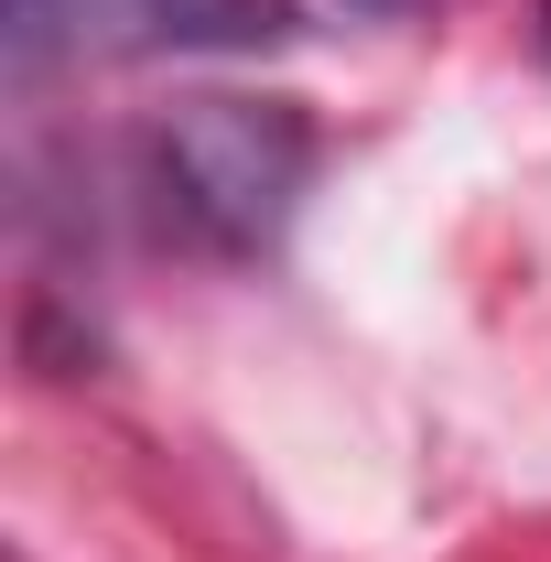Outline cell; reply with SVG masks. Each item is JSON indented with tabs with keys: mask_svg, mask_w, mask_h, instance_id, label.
I'll use <instances>...</instances> for the list:
<instances>
[{
	"mask_svg": "<svg viewBox=\"0 0 551 562\" xmlns=\"http://www.w3.org/2000/svg\"><path fill=\"white\" fill-rule=\"evenodd\" d=\"M314 184V131L281 98H184L140 140V195L216 260H260Z\"/></svg>",
	"mask_w": 551,
	"mask_h": 562,
	"instance_id": "1",
	"label": "cell"
},
{
	"mask_svg": "<svg viewBox=\"0 0 551 562\" xmlns=\"http://www.w3.org/2000/svg\"><path fill=\"white\" fill-rule=\"evenodd\" d=\"M292 33H303L292 0H0L11 76L151 66V55H271Z\"/></svg>",
	"mask_w": 551,
	"mask_h": 562,
	"instance_id": "2",
	"label": "cell"
},
{
	"mask_svg": "<svg viewBox=\"0 0 551 562\" xmlns=\"http://www.w3.org/2000/svg\"><path fill=\"white\" fill-rule=\"evenodd\" d=\"M541 22H551V0H541Z\"/></svg>",
	"mask_w": 551,
	"mask_h": 562,
	"instance_id": "3",
	"label": "cell"
}]
</instances>
